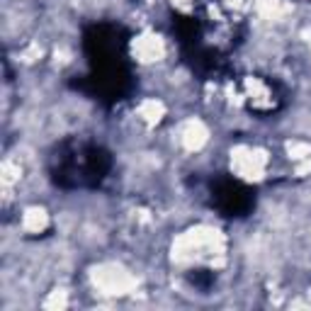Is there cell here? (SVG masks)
Instances as JSON below:
<instances>
[{
  "label": "cell",
  "instance_id": "obj_1",
  "mask_svg": "<svg viewBox=\"0 0 311 311\" xmlns=\"http://www.w3.org/2000/svg\"><path fill=\"white\" fill-rule=\"evenodd\" d=\"M236 187H238V182H228L226 187H222L219 192H222V195H231ZM233 209H236V212H241V209H243V197H233V207L228 204V212H233Z\"/></svg>",
  "mask_w": 311,
  "mask_h": 311
}]
</instances>
